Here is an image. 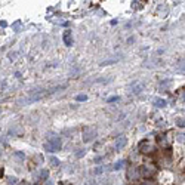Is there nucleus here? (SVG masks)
Returning a JSON list of instances; mask_svg holds the SVG:
<instances>
[{
	"label": "nucleus",
	"instance_id": "f257e3e1",
	"mask_svg": "<svg viewBox=\"0 0 185 185\" xmlns=\"http://www.w3.org/2000/svg\"><path fill=\"white\" fill-rule=\"evenodd\" d=\"M45 148H46V151H49V152H57V151H59L61 150V138H58V136L50 138L46 144H45Z\"/></svg>",
	"mask_w": 185,
	"mask_h": 185
},
{
	"label": "nucleus",
	"instance_id": "0eeeda50",
	"mask_svg": "<svg viewBox=\"0 0 185 185\" xmlns=\"http://www.w3.org/2000/svg\"><path fill=\"white\" fill-rule=\"evenodd\" d=\"M141 172H142L144 176H150L151 173H154V169H150L148 166H142V167H141Z\"/></svg>",
	"mask_w": 185,
	"mask_h": 185
},
{
	"label": "nucleus",
	"instance_id": "6e6552de",
	"mask_svg": "<svg viewBox=\"0 0 185 185\" xmlns=\"http://www.w3.org/2000/svg\"><path fill=\"white\" fill-rule=\"evenodd\" d=\"M166 104H167V102H166L164 99H160V98H157V99L154 101V105H156L157 108H163V107H166Z\"/></svg>",
	"mask_w": 185,
	"mask_h": 185
},
{
	"label": "nucleus",
	"instance_id": "b1692460",
	"mask_svg": "<svg viewBox=\"0 0 185 185\" xmlns=\"http://www.w3.org/2000/svg\"><path fill=\"white\" fill-rule=\"evenodd\" d=\"M102 185H110V184H107V182H105V184H102Z\"/></svg>",
	"mask_w": 185,
	"mask_h": 185
},
{
	"label": "nucleus",
	"instance_id": "ddd939ff",
	"mask_svg": "<svg viewBox=\"0 0 185 185\" xmlns=\"http://www.w3.org/2000/svg\"><path fill=\"white\" fill-rule=\"evenodd\" d=\"M86 99H87L86 95H77L76 96V101H86Z\"/></svg>",
	"mask_w": 185,
	"mask_h": 185
},
{
	"label": "nucleus",
	"instance_id": "f03ea898",
	"mask_svg": "<svg viewBox=\"0 0 185 185\" xmlns=\"http://www.w3.org/2000/svg\"><path fill=\"white\" fill-rule=\"evenodd\" d=\"M154 148H156V147H154V144L151 142L150 139H144V141L139 142V151L144 152V154H150V152H152Z\"/></svg>",
	"mask_w": 185,
	"mask_h": 185
},
{
	"label": "nucleus",
	"instance_id": "a211bd4d",
	"mask_svg": "<svg viewBox=\"0 0 185 185\" xmlns=\"http://www.w3.org/2000/svg\"><path fill=\"white\" fill-rule=\"evenodd\" d=\"M101 172H102V169H101V167H98V169L95 170V173H96V175H99V173H101Z\"/></svg>",
	"mask_w": 185,
	"mask_h": 185
},
{
	"label": "nucleus",
	"instance_id": "7ed1b4c3",
	"mask_svg": "<svg viewBox=\"0 0 185 185\" xmlns=\"http://www.w3.org/2000/svg\"><path fill=\"white\" fill-rule=\"evenodd\" d=\"M95 135H96V133H95V130H93V129H91V127H86V129H84V136H83V138H84V142L92 141V139L95 138Z\"/></svg>",
	"mask_w": 185,
	"mask_h": 185
},
{
	"label": "nucleus",
	"instance_id": "412c9836",
	"mask_svg": "<svg viewBox=\"0 0 185 185\" xmlns=\"http://www.w3.org/2000/svg\"><path fill=\"white\" fill-rule=\"evenodd\" d=\"M86 185H96V182H93V181H89V182H87Z\"/></svg>",
	"mask_w": 185,
	"mask_h": 185
},
{
	"label": "nucleus",
	"instance_id": "9d476101",
	"mask_svg": "<svg viewBox=\"0 0 185 185\" xmlns=\"http://www.w3.org/2000/svg\"><path fill=\"white\" fill-rule=\"evenodd\" d=\"M157 142H159L162 147H166V144H167V141H164V135H159V138H157Z\"/></svg>",
	"mask_w": 185,
	"mask_h": 185
},
{
	"label": "nucleus",
	"instance_id": "393cba45",
	"mask_svg": "<svg viewBox=\"0 0 185 185\" xmlns=\"http://www.w3.org/2000/svg\"><path fill=\"white\" fill-rule=\"evenodd\" d=\"M59 185H65V184H62V182H61V184H59Z\"/></svg>",
	"mask_w": 185,
	"mask_h": 185
},
{
	"label": "nucleus",
	"instance_id": "aec40b11",
	"mask_svg": "<svg viewBox=\"0 0 185 185\" xmlns=\"http://www.w3.org/2000/svg\"><path fill=\"white\" fill-rule=\"evenodd\" d=\"M15 154H16L18 157H21V159H24V154H22V152H15Z\"/></svg>",
	"mask_w": 185,
	"mask_h": 185
},
{
	"label": "nucleus",
	"instance_id": "20e7f679",
	"mask_svg": "<svg viewBox=\"0 0 185 185\" xmlns=\"http://www.w3.org/2000/svg\"><path fill=\"white\" fill-rule=\"evenodd\" d=\"M126 144H127V138L122 135V136L117 138V141H116V148L117 150H123V148L126 147Z\"/></svg>",
	"mask_w": 185,
	"mask_h": 185
},
{
	"label": "nucleus",
	"instance_id": "1a4fd4ad",
	"mask_svg": "<svg viewBox=\"0 0 185 185\" xmlns=\"http://www.w3.org/2000/svg\"><path fill=\"white\" fill-rule=\"evenodd\" d=\"M123 166H125V162L120 160V162H117L116 164L113 166V169H114V170H120V169H123Z\"/></svg>",
	"mask_w": 185,
	"mask_h": 185
},
{
	"label": "nucleus",
	"instance_id": "423d86ee",
	"mask_svg": "<svg viewBox=\"0 0 185 185\" xmlns=\"http://www.w3.org/2000/svg\"><path fill=\"white\" fill-rule=\"evenodd\" d=\"M142 87H144V86H142L141 83H138V81H133V83H132V92L135 93V95L141 92V91H142Z\"/></svg>",
	"mask_w": 185,
	"mask_h": 185
},
{
	"label": "nucleus",
	"instance_id": "6ab92c4d",
	"mask_svg": "<svg viewBox=\"0 0 185 185\" xmlns=\"http://www.w3.org/2000/svg\"><path fill=\"white\" fill-rule=\"evenodd\" d=\"M101 160H102V157H96V159H95V163H101Z\"/></svg>",
	"mask_w": 185,
	"mask_h": 185
},
{
	"label": "nucleus",
	"instance_id": "39448f33",
	"mask_svg": "<svg viewBox=\"0 0 185 185\" xmlns=\"http://www.w3.org/2000/svg\"><path fill=\"white\" fill-rule=\"evenodd\" d=\"M62 39H64L65 46H71V45H73V37H71V31H70V30H67V31L64 33Z\"/></svg>",
	"mask_w": 185,
	"mask_h": 185
},
{
	"label": "nucleus",
	"instance_id": "f8f14e48",
	"mask_svg": "<svg viewBox=\"0 0 185 185\" xmlns=\"http://www.w3.org/2000/svg\"><path fill=\"white\" fill-rule=\"evenodd\" d=\"M47 176H49L47 170H42V172H40V179H42V181H46Z\"/></svg>",
	"mask_w": 185,
	"mask_h": 185
},
{
	"label": "nucleus",
	"instance_id": "dca6fc26",
	"mask_svg": "<svg viewBox=\"0 0 185 185\" xmlns=\"http://www.w3.org/2000/svg\"><path fill=\"white\" fill-rule=\"evenodd\" d=\"M50 162H52V164H55V166H58V164H59L58 159H55V157H52V159H50Z\"/></svg>",
	"mask_w": 185,
	"mask_h": 185
},
{
	"label": "nucleus",
	"instance_id": "f3484780",
	"mask_svg": "<svg viewBox=\"0 0 185 185\" xmlns=\"http://www.w3.org/2000/svg\"><path fill=\"white\" fill-rule=\"evenodd\" d=\"M16 182H18L16 178H9V184H16Z\"/></svg>",
	"mask_w": 185,
	"mask_h": 185
},
{
	"label": "nucleus",
	"instance_id": "5701e85b",
	"mask_svg": "<svg viewBox=\"0 0 185 185\" xmlns=\"http://www.w3.org/2000/svg\"><path fill=\"white\" fill-rule=\"evenodd\" d=\"M179 70H181V71H185V67H184V68H179Z\"/></svg>",
	"mask_w": 185,
	"mask_h": 185
},
{
	"label": "nucleus",
	"instance_id": "9b49d317",
	"mask_svg": "<svg viewBox=\"0 0 185 185\" xmlns=\"http://www.w3.org/2000/svg\"><path fill=\"white\" fill-rule=\"evenodd\" d=\"M176 126L185 127V118H176Z\"/></svg>",
	"mask_w": 185,
	"mask_h": 185
},
{
	"label": "nucleus",
	"instance_id": "4be33fe9",
	"mask_svg": "<svg viewBox=\"0 0 185 185\" xmlns=\"http://www.w3.org/2000/svg\"><path fill=\"white\" fill-rule=\"evenodd\" d=\"M46 185H52V182H50V181H49V182H46Z\"/></svg>",
	"mask_w": 185,
	"mask_h": 185
},
{
	"label": "nucleus",
	"instance_id": "2eb2a0df",
	"mask_svg": "<svg viewBox=\"0 0 185 185\" xmlns=\"http://www.w3.org/2000/svg\"><path fill=\"white\" fill-rule=\"evenodd\" d=\"M117 99H118V96H111V98L107 99V102H114V101H117Z\"/></svg>",
	"mask_w": 185,
	"mask_h": 185
},
{
	"label": "nucleus",
	"instance_id": "4468645a",
	"mask_svg": "<svg viewBox=\"0 0 185 185\" xmlns=\"http://www.w3.org/2000/svg\"><path fill=\"white\" fill-rule=\"evenodd\" d=\"M84 152H86V151H84V150L77 151V152H76V157H77V159H80V157H83V156H84Z\"/></svg>",
	"mask_w": 185,
	"mask_h": 185
}]
</instances>
